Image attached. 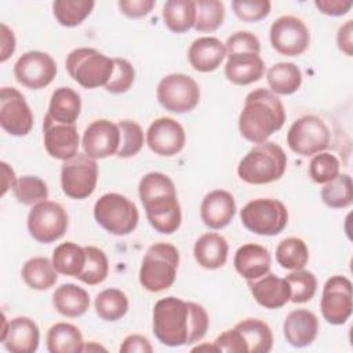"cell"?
<instances>
[{"label":"cell","instance_id":"17","mask_svg":"<svg viewBox=\"0 0 353 353\" xmlns=\"http://www.w3.org/2000/svg\"><path fill=\"white\" fill-rule=\"evenodd\" d=\"M186 142L183 127L171 117H159L153 120L146 131V143L149 149L159 156L171 157L178 154Z\"/></svg>","mask_w":353,"mask_h":353},{"label":"cell","instance_id":"24","mask_svg":"<svg viewBox=\"0 0 353 353\" xmlns=\"http://www.w3.org/2000/svg\"><path fill=\"white\" fill-rule=\"evenodd\" d=\"M225 57V43L212 36H203L193 40L188 50V59L190 66L201 73L216 70L223 62Z\"/></svg>","mask_w":353,"mask_h":353},{"label":"cell","instance_id":"40","mask_svg":"<svg viewBox=\"0 0 353 353\" xmlns=\"http://www.w3.org/2000/svg\"><path fill=\"white\" fill-rule=\"evenodd\" d=\"M84 251L85 263L77 279L88 285H97L103 283L109 273V261L106 254L103 252V250L94 245L84 247Z\"/></svg>","mask_w":353,"mask_h":353},{"label":"cell","instance_id":"46","mask_svg":"<svg viewBox=\"0 0 353 353\" xmlns=\"http://www.w3.org/2000/svg\"><path fill=\"white\" fill-rule=\"evenodd\" d=\"M113 73L105 85L110 94H123L128 91L135 80L134 66L124 58H113Z\"/></svg>","mask_w":353,"mask_h":353},{"label":"cell","instance_id":"57","mask_svg":"<svg viewBox=\"0 0 353 353\" xmlns=\"http://www.w3.org/2000/svg\"><path fill=\"white\" fill-rule=\"evenodd\" d=\"M99 349H103L105 350V347H102L101 345H95V342L94 341H91L88 345H84V350L83 352H91V350H99Z\"/></svg>","mask_w":353,"mask_h":353},{"label":"cell","instance_id":"39","mask_svg":"<svg viewBox=\"0 0 353 353\" xmlns=\"http://www.w3.org/2000/svg\"><path fill=\"white\" fill-rule=\"evenodd\" d=\"M321 200L330 208H346L353 201V183L349 174H338L332 181L324 183Z\"/></svg>","mask_w":353,"mask_h":353},{"label":"cell","instance_id":"51","mask_svg":"<svg viewBox=\"0 0 353 353\" xmlns=\"http://www.w3.org/2000/svg\"><path fill=\"white\" fill-rule=\"evenodd\" d=\"M316 8L330 17H342L347 14L353 6L352 0H316Z\"/></svg>","mask_w":353,"mask_h":353},{"label":"cell","instance_id":"2","mask_svg":"<svg viewBox=\"0 0 353 353\" xmlns=\"http://www.w3.org/2000/svg\"><path fill=\"white\" fill-rule=\"evenodd\" d=\"M139 199L150 226L163 234H172L182 222L181 205L172 179L163 172H148L138 185Z\"/></svg>","mask_w":353,"mask_h":353},{"label":"cell","instance_id":"50","mask_svg":"<svg viewBox=\"0 0 353 353\" xmlns=\"http://www.w3.org/2000/svg\"><path fill=\"white\" fill-rule=\"evenodd\" d=\"M154 0H120L117 3L120 11L128 18L146 17L154 7Z\"/></svg>","mask_w":353,"mask_h":353},{"label":"cell","instance_id":"31","mask_svg":"<svg viewBox=\"0 0 353 353\" xmlns=\"http://www.w3.org/2000/svg\"><path fill=\"white\" fill-rule=\"evenodd\" d=\"M47 350L50 353H80L84 341L80 330L70 323H57L47 332Z\"/></svg>","mask_w":353,"mask_h":353},{"label":"cell","instance_id":"43","mask_svg":"<svg viewBox=\"0 0 353 353\" xmlns=\"http://www.w3.org/2000/svg\"><path fill=\"white\" fill-rule=\"evenodd\" d=\"M117 125L120 130V146L116 154L121 159L134 157L143 148L145 135L142 127L134 120H120Z\"/></svg>","mask_w":353,"mask_h":353},{"label":"cell","instance_id":"25","mask_svg":"<svg viewBox=\"0 0 353 353\" xmlns=\"http://www.w3.org/2000/svg\"><path fill=\"white\" fill-rule=\"evenodd\" d=\"M284 338L294 347L309 346L319 334L317 316L307 309L290 312L283 324Z\"/></svg>","mask_w":353,"mask_h":353},{"label":"cell","instance_id":"37","mask_svg":"<svg viewBox=\"0 0 353 353\" xmlns=\"http://www.w3.org/2000/svg\"><path fill=\"white\" fill-rule=\"evenodd\" d=\"M276 261L283 269H303L309 261V248L302 239L287 237L276 248Z\"/></svg>","mask_w":353,"mask_h":353},{"label":"cell","instance_id":"54","mask_svg":"<svg viewBox=\"0 0 353 353\" xmlns=\"http://www.w3.org/2000/svg\"><path fill=\"white\" fill-rule=\"evenodd\" d=\"M0 39H1V47H0V62H6L15 51V36L14 32L6 25H0Z\"/></svg>","mask_w":353,"mask_h":353},{"label":"cell","instance_id":"42","mask_svg":"<svg viewBox=\"0 0 353 353\" xmlns=\"http://www.w3.org/2000/svg\"><path fill=\"white\" fill-rule=\"evenodd\" d=\"M12 193L18 203L23 205H36L48 197L47 183L34 175H25L17 179Z\"/></svg>","mask_w":353,"mask_h":353},{"label":"cell","instance_id":"7","mask_svg":"<svg viewBox=\"0 0 353 353\" xmlns=\"http://www.w3.org/2000/svg\"><path fill=\"white\" fill-rule=\"evenodd\" d=\"M94 218L110 234L125 236L135 230L139 211L128 197L112 192L102 194L95 201Z\"/></svg>","mask_w":353,"mask_h":353},{"label":"cell","instance_id":"14","mask_svg":"<svg viewBox=\"0 0 353 353\" xmlns=\"http://www.w3.org/2000/svg\"><path fill=\"white\" fill-rule=\"evenodd\" d=\"M320 309L324 320L332 325L345 324L352 316V281L345 276L330 277L321 292Z\"/></svg>","mask_w":353,"mask_h":353},{"label":"cell","instance_id":"35","mask_svg":"<svg viewBox=\"0 0 353 353\" xmlns=\"http://www.w3.org/2000/svg\"><path fill=\"white\" fill-rule=\"evenodd\" d=\"M51 261L58 273L77 279L85 263L84 247L73 241L62 243L52 251Z\"/></svg>","mask_w":353,"mask_h":353},{"label":"cell","instance_id":"27","mask_svg":"<svg viewBox=\"0 0 353 353\" xmlns=\"http://www.w3.org/2000/svg\"><path fill=\"white\" fill-rule=\"evenodd\" d=\"M228 254L229 244L226 239L215 232L201 234L193 245V255L196 262L207 270L222 268L228 261Z\"/></svg>","mask_w":353,"mask_h":353},{"label":"cell","instance_id":"44","mask_svg":"<svg viewBox=\"0 0 353 353\" xmlns=\"http://www.w3.org/2000/svg\"><path fill=\"white\" fill-rule=\"evenodd\" d=\"M290 285L292 303H305L310 301L317 291V279L316 276L305 269L292 270L284 277Z\"/></svg>","mask_w":353,"mask_h":353},{"label":"cell","instance_id":"12","mask_svg":"<svg viewBox=\"0 0 353 353\" xmlns=\"http://www.w3.org/2000/svg\"><path fill=\"white\" fill-rule=\"evenodd\" d=\"M98 182L97 160L85 153H77L74 157L65 160L61 167L62 192L74 200L90 197Z\"/></svg>","mask_w":353,"mask_h":353},{"label":"cell","instance_id":"4","mask_svg":"<svg viewBox=\"0 0 353 353\" xmlns=\"http://www.w3.org/2000/svg\"><path fill=\"white\" fill-rule=\"evenodd\" d=\"M287 168V154L274 142L255 145L237 165L239 178L251 185H265L279 181Z\"/></svg>","mask_w":353,"mask_h":353},{"label":"cell","instance_id":"13","mask_svg":"<svg viewBox=\"0 0 353 353\" xmlns=\"http://www.w3.org/2000/svg\"><path fill=\"white\" fill-rule=\"evenodd\" d=\"M269 39L272 47L281 55H302L310 44V33L306 23L294 15H281L270 26Z\"/></svg>","mask_w":353,"mask_h":353},{"label":"cell","instance_id":"48","mask_svg":"<svg viewBox=\"0 0 353 353\" xmlns=\"http://www.w3.org/2000/svg\"><path fill=\"white\" fill-rule=\"evenodd\" d=\"M225 47H226V55L233 52H240V51H251L255 54L261 52L259 39L254 33L247 30H240L229 36L225 43Z\"/></svg>","mask_w":353,"mask_h":353},{"label":"cell","instance_id":"23","mask_svg":"<svg viewBox=\"0 0 353 353\" xmlns=\"http://www.w3.org/2000/svg\"><path fill=\"white\" fill-rule=\"evenodd\" d=\"M248 287L256 303L265 309H279L290 302L291 290L287 280L273 273H266L256 280H248Z\"/></svg>","mask_w":353,"mask_h":353},{"label":"cell","instance_id":"55","mask_svg":"<svg viewBox=\"0 0 353 353\" xmlns=\"http://www.w3.org/2000/svg\"><path fill=\"white\" fill-rule=\"evenodd\" d=\"M0 165H1V174H3L1 196H4L8 189H12V188H14V185H15V182H17V176H15L14 170H12L7 163L1 161Z\"/></svg>","mask_w":353,"mask_h":353},{"label":"cell","instance_id":"8","mask_svg":"<svg viewBox=\"0 0 353 353\" xmlns=\"http://www.w3.org/2000/svg\"><path fill=\"white\" fill-rule=\"evenodd\" d=\"M244 228L259 236H276L288 223L287 207L277 199L259 197L248 201L240 211Z\"/></svg>","mask_w":353,"mask_h":353},{"label":"cell","instance_id":"16","mask_svg":"<svg viewBox=\"0 0 353 353\" xmlns=\"http://www.w3.org/2000/svg\"><path fill=\"white\" fill-rule=\"evenodd\" d=\"M57 74V63L43 51H28L14 65V76L19 84L29 90H41L52 83Z\"/></svg>","mask_w":353,"mask_h":353},{"label":"cell","instance_id":"49","mask_svg":"<svg viewBox=\"0 0 353 353\" xmlns=\"http://www.w3.org/2000/svg\"><path fill=\"white\" fill-rule=\"evenodd\" d=\"M218 352H226V353H248L247 346L241 338V335L237 332L236 328L226 330L222 332L215 341H214Z\"/></svg>","mask_w":353,"mask_h":353},{"label":"cell","instance_id":"38","mask_svg":"<svg viewBox=\"0 0 353 353\" xmlns=\"http://www.w3.org/2000/svg\"><path fill=\"white\" fill-rule=\"evenodd\" d=\"M94 6L92 0H55L52 12L59 25L74 28L91 14Z\"/></svg>","mask_w":353,"mask_h":353},{"label":"cell","instance_id":"56","mask_svg":"<svg viewBox=\"0 0 353 353\" xmlns=\"http://www.w3.org/2000/svg\"><path fill=\"white\" fill-rule=\"evenodd\" d=\"M200 350H211V352H218V349H216V346H215V343L212 342L211 345H199V346H196V347H193L192 349V352H200Z\"/></svg>","mask_w":353,"mask_h":353},{"label":"cell","instance_id":"30","mask_svg":"<svg viewBox=\"0 0 353 353\" xmlns=\"http://www.w3.org/2000/svg\"><path fill=\"white\" fill-rule=\"evenodd\" d=\"M234 328L241 335L248 353H268L273 347L270 327L259 319H244Z\"/></svg>","mask_w":353,"mask_h":353},{"label":"cell","instance_id":"18","mask_svg":"<svg viewBox=\"0 0 353 353\" xmlns=\"http://www.w3.org/2000/svg\"><path fill=\"white\" fill-rule=\"evenodd\" d=\"M81 146L84 153L94 160L116 154L120 146L119 125L106 119L94 120L84 130Z\"/></svg>","mask_w":353,"mask_h":353},{"label":"cell","instance_id":"21","mask_svg":"<svg viewBox=\"0 0 353 353\" xmlns=\"http://www.w3.org/2000/svg\"><path fill=\"white\" fill-rule=\"evenodd\" d=\"M234 197L223 189H215L207 193L200 205V218L203 223L214 230L226 228L234 218Z\"/></svg>","mask_w":353,"mask_h":353},{"label":"cell","instance_id":"36","mask_svg":"<svg viewBox=\"0 0 353 353\" xmlns=\"http://www.w3.org/2000/svg\"><path fill=\"white\" fill-rule=\"evenodd\" d=\"M94 306L99 319L117 321L128 312V298L119 288H106L97 295Z\"/></svg>","mask_w":353,"mask_h":353},{"label":"cell","instance_id":"28","mask_svg":"<svg viewBox=\"0 0 353 353\" xmlns=\"http://www.w3.org/2000/svg\"><path fill=\"white\" fill-rule=\"evenodd\" d=\"M52 305L65 317H80L90 307V295L76 284H62L52 295Z\"/></svg>","mask_w":353,"mask_h":353},{"label":"cell","instance_id":"6","mask_svg":"<svg viewBox=\"0 0 353 353\" xmlns=\"http://www.w3.org/2000/svg\"><path fill=\"white\" fill-rule=\"evenodd\" d=\"M69 76L83 88L105 87L113 73V58L95 48L80 47L70 51L65 61Z\"/></svg>","mask_w":353,"mask_h":353},{"label":"cell","instance_id":"26","mask_svg":"<svg viewBox=\"0 0 353 353\" xmlns=\"http://www.w3.org/2000/svg\"><path fill=\"white\" fill-rule=\"evenodd\" d=\"M270 262L269 251L255 243H247L239 247L233 258L236 272L247 281L256 280L269 273Z\"/></svg>","mask_w":353,"mask_h":353},{"label":"cell","instance_id":"32","mask_svg":"<svg viewBox=\"0 0 353 353\" xmlns=\"http://www.w3.org/2000/svg\"><path fill=\"white\" fill-rule=\"evenodd\" d=\"M302 72L292 62H279L266 72L270 91L276 95H291L301 88Z\"/></svg>","mask_w":353,"mask_h":353},{"label":"cell","instance_id":"52","mask_svg":"<svg viewBox=\"0 0 353 353\" xmlns=\"http://www.w3.org/2000/svg\"><path fill=\"white\" fill-rule=\"evenodd\" d=\"M119 350L121 353H134V352L152 353L153 352V346L150 345V342H149V339L146 336L139 335V334H131V335L124 338V341L121 342Z\"/></svg>","mask_w":353,"mask_h":353},{"label":"cell","instance_id":"9","mask_svg":"<svg viewBox=\"0 0 353 353\" xmlns=\"http://www.w3.org/2000/svg\"><path fill=\"white\" fill-rule=\"evenodd\" d=\"M331 141V132L323 119L314 114H305L296 119L288 132V148L303 157L314 156L325 150Z\"/></svg>","mask_w":353,"mask_h":353},{"label":"cell","instance_id":"33","mask_svg":"<svg viewBox=\"0 0 353 353\" xmlns=\"http://www.w3.org/2000/svg\"><path fill=\"white\" fill-rule=\"evenodd\" d=\"M25 284L33 290L44 291L51 288L58 280V272L52 261L46 256H33L28 259L21 270Z\"/></svg>","mask_w":353,"mask_h":353},{"label":"cell","instance_id":"15","mask_svg":"<svg viewBox=\"0 0 353 353\" xmlns=\"http://www.w3.org/2000/svg\"><path fill=\"white\" fill-rule=\"evenodd\" d=\"M33 113L25 97L12 87L0 91V125L14 137H25L33 127Z\"/></svg>","mask_w":353,"mask_h":353},{"label":"cell","instance_id":"22","mask_svg":"<svg viewBox=\"0 0 353 353\" xmlns=\"http://www.w3.org/2000/svg\"><path fill=\"white\" fill-rule=\"evenodd\" d=\"M226 57L225 76L230 83L236 85H248L262 79L265 73V63L259 54L240 51Z\"/></svg>","mask_w":353,"mask_h":353},{"label":"cell","instance_id":"29","mask_svg":"<svg viewBox=\"0 0 353 353\" xmlns=\"http://www.w3.org/2000/svg\"><path fill=\"white\" fill-rule=\"evenodd\" d=\"M80 95L70 87H59L51 95L47 114L58 123L74 124L80 116Z\"/></svg>","mask_w":353,"mask_h":353},{"label":"cell","instance_id":"10","mask_svg":"<svg viewBox=\"0 0 353 353\" xmlns=\"http://www.w3.org/2000/svg\"><path fill=\"white\" fill-rule=\"evenodd\" d=\"M159 103L172 113H188L200 102V88L196 80L183 73L164 76L156 88Z\"/></svg>","mask_w":353,"mask_h":353},{"label":"cell","instance_id":"53","mask_svg":"<svg viewBox=\"0 0 353 353\" xmlns=\"http://www.w3.org/2000/svg\"><path fill=\"white\" fill-rule=\"evenodd\" d=\"M353 21L349 19L339 26L336 33L338 48L347 57L353 55Z\"/></svg>","mask_w":353,"mask_h":353},{"label":"cell","instance_id":"20","mask_svg":"<svg viewBox=\"0 0 353 353\" xmlns=\"http://www.w3.org/2000/svg\"><path fill=\"white\" fill-rule=\"evenodd\" d=\"M1 342L11 353H33L39 347L40 330L37 324L25 316L7 320L3 314Z\"/></svg>","mask_w":353,"mask_h":353},{"label":"cell","instance_id":"3","mask_svg":"<svg viewBox=\"0 0 353 353\" xmlns=\"http://www.w3.org/2000/svg\"><path fill=\"white\" fill-rule=\"evenodd\" d=\"M285 121V110L280 98L266 88L251 91L239 116L241 137L252 143H263L279 131Z\"/></svg>","mask_w":353,"mask_h":353},{"label":"cell","instance_id":"45","mask_svg":"<svg viewBox=\"0 0 353 353\" xmlns=\"http://www.w3.org/2000/svg\"><path fill=\"white\" fill-rule=\"evenodd\" d=\"M341 170V163L335 154L320 152L314 154L309 163V176L316 183H327L332 181Z\"/></svg>","mask_w":353,"mask_h":353},{"label":"cell","instance_id":"11","mask_svg":"<svg viewBox=\"0 0 353 353\" xmlns=\"http://www.w3.org/2000/svg\"><path fill=\"white\" fill-rule=\"evenodd\" d=\"M26 225L29 234L36 241L48 244L59 240L66 233L69 218L62 204L46 200L32 207Z\"/></svg>","mask_w":353,"mask_h":353},{"label":"cell","instance_id":"34","mask_svg":"<svg viewBox=\"0 0 353 353\" xmlns=\"http://www.w3.org/2000/svg\"><path fill=\"white\" fill-rule=\"evenodd\" d=\"M164 25L174 33H185L194 26L196 6L193 0H168L163 6Z\"/></svg>","mask_w":353,"mask_h":353},{"label":"cell","instance_id":"41","mask_svg":"<svg viewBox=\"0 0 353 353\" xmlns=\"http://www.w3.org/2000/svg\"><path fill=\"white\" fill-rule=\"evenodd\" d=\"M194 29L200 33L215 32L225 19V6L219 0H196Z\"/></svg>","mask_w":353,"mask_h":353},{"label":"cell","instance_id":"47","mask_svg":"<svg viewBox=\"0 0 353 353\" xmlns=\"http://www.w3.org/2000/svg\"><path fill=\"white\" fill-rule=\"evenodd\" d=\"M232 8L236 17L244 22H258L270 12L272 3L269 0H234Z\"/></svg>","mask_w":353,"mask_h":353},{"label":"cell","instance_id":"19","mask_svg":"<svg viewBox=\"0 0 353 353\" xmlns=\"http://www.w3.org/2000/svg\"><path fill=\"white\" fill-rule=\"evenodd\" d=\"M43 137L44 148L54 159L65 161L79 153L80 138L74 124L58 123L46 114L43 120Z\"/></svg>","mask_w":353,"mask_h":353},{"label":"cell","instance_id":"5","mask_svg":"<svg viewBox=\"0 0 353 353\" xmlns=\"http://www.w3.org/2000/svg\"><path fill=\"white\" fill-rule=\"evenodd\" d=\"M179 265V251L170 243H154L150 245L139 268V283L150 292H161L170 288Z\"/></svg>","mask_w":353,"mask_h":353},{"label":"cell","instance_id":"1","mask_svg":"<svg viewBox=\"0 0 353 353\" xmlns=\"http://www.w3.org/2000/svg\"><path fill=\"white\" fill-rule=\"evenodd\" d=\"M205 309L194 302L167 296L153 307V334L165 346L178 347L201 341L208 330Z\"/></svg>","mask_w":353,"mask_h":353}]
</instances>
